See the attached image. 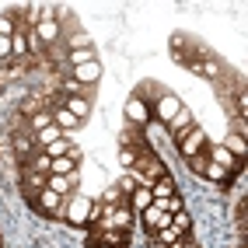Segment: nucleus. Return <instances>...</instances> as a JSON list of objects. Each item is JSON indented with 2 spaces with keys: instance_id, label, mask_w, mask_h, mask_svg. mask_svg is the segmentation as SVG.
Wrapping results in <instances>:
<instances>
[{
  "instance_id": "obj_1",
  "label": "nucleus",
  "mask_w": 248,
  "mask_h": 248,
  "mask_svg": "<svg viewBox=\"0 0 248 248\" xmlns=\"http://www.w3.org/2000/svg\"><path fill=\"white\" fill-rule=\"evenodd\" d=\"M189 234H192V224H189V213L182 210V213H175V217L168 220V227H161L157 234H147V241L157 245V248H171V245H178L182 238H189Z\"/></svg>"
},
{
  "instance_id": "obj_2",
  "label": "nucleus",
  "mask_w": 248,
  "mask_h": 248,
  "mask_svg": "<svg viewBox=\"0 0 248 248\" xmlns=\"http://www.w3.org/2000/svg\"><path fill=\"white\" fill-rule=\"evenodd\" d=\"M91 213H94V200L84 192H70L67 196V206H63V220L70 227H88L91 224Z\"/></svg>"
},
{
  "instance_id": "obj_3",
  "label": "nucleus",
  "mask_w": 248,
  "mask_h": 248,
  "mask_svg": "<svg viewBox=\"0 0 248 248\" xmlns=\"http://www.w3.org/2000/svg\"><path fill=\"white\" fill-rule=\"evenodd\" d=\"M63 200H67V196H60L53 189H42L35 200L28 203V210H35L39 217H46V220H56V217H63V206H67Z\"/></svg>"
},
{
  "instance_id": "obj_4",
  "label": "nucleus",
  "mask_w": 248,
  "mask_h": 248,
  "mask_svg": "<svg viewBox=\"0 0 248 248\" xmlns=\"http://www.w3.org/2000/svg\"><path fill=\"white\" fill-rule=\"evenodd\" d=\"M206 143H210V140H206V133H203L200 126H189L186 133H178V137H175V147H178V154L186 157V161L196 157V154H203V151H206Z\"/></svg>"
},
{
  "instance_id": "obj_5",
  "label": "nucleus",
  "mask_w": 248,
  "mask_h": 248,
  "mask_svg": "<svg viewBox=\"0 0 248 248\" xmlns=\"http://www.w3.org/2000/svg\"><path fill=\"white\" fill-rule=\"evenodd\" d=\"M171 217H175V213L164 210V200H154L151 206H147V210L140 213V224H143L147 234H157L161 227H168V220H171Z\"/></svg>"
},
{
  "instance_id": "obj_6",
  "label": "nucleus",
  "mask_w": 248,
  "mask_h": 248,
  "mask_svg": "<svg viewBox=\"0 0 248 248\" xmlns=\"http://www.w3.org/2000/svg\"><path fill=\"white\" fill-rule=\"evenodd\" d=\"M178 108H182V102H178L171 91H164L157 102L151 105V119H157V126H168L175 115H178Z\"/></svg>"
},
{
  "instance_id": "obj_7",
  "label": "nucleus",
  "mask_w": 248,
  "mask_h": 248,
  "mask_svg": "<svg viewBox=\"0 0 248 248\" xmlns=\"http://www.w3.org/2000/svg\"><path fill=\"white\" fill-rule=\"evenodd\" d=\"M70 80L77 88H84V84L91 88L94 80H102V63L91 60V63H80V67H70Z\"/></svg>"
},
{
  "instance_id": "obj_8",
  "label": "nucleus",
  "mask_w": 248,
  "mask_h": 248,
  "mask_svg": "<svg viewBox=\"0 0 248 248\" xmlns=\"http://www.w3.org/2000/svg\"><path fill=\"white\" fill-rule=\"evenodd\" d=\"M35 39H39V46L42 49H56V42H60V25H56V18H46L35 25Z\"/></svg>"
},
{
  "instance_id": "obj_9",
  "label": "nucleus",
  "mask_w": 248,
  "mask_h": 248,
  "mask_svg": "<svg viewBox=\"0 0 248 248\" xmlns=\"http://www.w3.org/2000/svg\"><path fill=\"white\" fill-rule=\"evenodd\" d=\"M147 123H151V105L140 102V98L133 94V98L126 102V126H140V129H143Z\"/></svg>"
},
{
  "instance_id": "obj_10",
  "label": "nucleus",
  "mask_w": 248,
  "mask_h": 248,
  "mask_svg": "<svg viewBox=\"0 0 248 248\" xmlns=\"http://www.w3.org/2000/svg\"><path fill=\"white\" fill-rule=\"evenodd\" d=\"M46 178H49V175L25 171V168H21V196H25V203H31V200H35V196L46 189Z\"/></svg>"
},
{
  "instance_id": "obj_11",
  "label": "nucleus",
  "mask_w": 248,
  "mask_h": 248,
  "mask_svg": "<svg viewBox=\"0 0 248 248\" xmlns=\"http://www.w3.org/2000/svg\"><path fill=\"white\" fill-rule=\"evenodd\" d=\"M119 143L129 147V151H147V147H151V140L143 137V129H140V126H126V129H123V137H119Z\"/></svg>"
},
{
  "instance_id": "obj_12",
  "label": "nucleus",
  "mask_w": 248,
  "mask_h": 248,
  "mask_svg": "<svg viewBox=\"0 0 248 248\" xmlns=\"http://www.w3.org/2000/svg\"><path fill=\"white\" fill-rule=\"evenodd\" d=\"M46 189H53L60 196H70L77 189V175H49L46 178Z\"/></svg>"
},
{
  "instance_id": "obj_13",
  "label": "nucleus",
  "mask_w": 248,
  "mask_h": 248,
  "mask_svg": "<svg viewBox=\"0 0 248 248\" xmlns=\"http://www.w3.org/2000/svg\"><path fill=\"white\" fill-rule=\"evenodd\" d=\"M151 203H154V192L147 189V186H137L133 192H129V210H133V217H137V213H143Z\"/></svg>"
},
{
  "instance_id": "obj_14",
  "label": "nucleus",
  "mask_w": 248,
  "mask_h": 248,
  "mask_svg": "<svg viewBox=\"0 0 248 248\" xmlns=\"http://www.w3.org/2000/svg\"><path fill=\"white\" fill-rule=\"evenodd\" d=\"M60 105L67 108L70 115H77L80 123H84V119H88V112H91V105H88V98H80V94H67V98H63Z\"/></svg>"
},
{
  "instance_id": "obj_15",
  "label": "nucleus",
  "mask_w": 248,
  "mask_h": 248,
  "mask_svg": "<svg viewBox=\"0 0 248 248\" xmlns=\"http://www.w3.org/2000/svg\"><path fill=\"white\" fill-rule=\"evenodd\" d=\"M189 126H196V123H192V112H189L186 105H182V108H178V115H175V119H171L168 126H164V129H168V137L175 140L178 133H186V129H189Z\"/></svg>"
},
{
  "instance_id": "obj_16",
  "label": "nucleus",
  "mask_w": 248,
  "mask_h": 248,
  "mask_svg": "<svg viewBox=\"0 0 248 248\" xmlns=\"http://www.w3.org/2000/svg\"><path fill=\"white\" fill-rule=\"evenodd\" d=\"M151 192H154V200H168V196H175L178 192V186H175V178H171V171H164L154 186H151Z\"/></svg>"
},
{
  "instance_id": "obj_17",
  "label": "nucleus",
  "mask_w": 248,
  "mask_h": 248,
  "mask_svg": "<svg viewBox=\"0 0 248 248\" xmlns=\"http://www.w3.org/2000/svg\"><path fill=\"white\" fill-rule=\"evenodd\" d=\"M49 175H77V151L56 157V161H53V168H49Z\"/></svg>"
},
{
  "instance_id": "obj_18",
  "label": "nucleus",
  "mask_w": 248,
  "mask_h": 248,
  "mask_svg": "<svg viewBox=\"0 0 248 248\" xmlns=\"http://www.w3.org/2000/svg\"><path fill=\"white\" fill-rule=\"evenodd\" d=\"M63 137H67V133H63V129H60V126L53 123V126H46V129H39V133H35V147L42 151V147L56 143V140H63Z\"/></svg>"
},
{
  "instance_id": "obj_19",
  "label": "nucleus",
  "mask_w": 248,
  "mask_h": 248,
  "mask_svg": "<svg viewBox=\"0 0 248 248\" xmlns=\"http://www.w3.org/2000/svg\"><path fill=\"white\" fill-rule=\"evenodd\" d=\"M53 123H56L60 129H74V126H80V119H77V115H70L63 105H53Z\"/></svg>"
},
{
  "instance_id": "obj_20",
  "label": "nucleus",
  "mask_w": 248,
  "mask_h": 248,
  "mask_svg": "<svg viewBox=\"0 0 248 248\" xmlns=\"http://www.w3.org/2000/svg\"><path fill=\"white\" fill-rule=\"evenodd\" d=\"M94 60V49L84 46V49H70L67 53V67H80V63H91Z\"/></svg>"
},
{
  "instance_id": "obj_21",
  "label": "nucleus",
  "mask_w": 248,
  "mask_h": 248,
  "mask_svg": "<svg viewBox=\"0 0 248 248\" xmlns=\"http://www.w3.org/2000/svg\"><path fill=\"white\" fill-rule=\"evenodd\" d=\"M74 147H70V140L63 137V140H56V143H49V147H42V154L49 157V161H56V157H63V154H70Z\"/></svg>"
},
{
  "instance_id": "obj_22",
  "label": "nucleus",
  "mask_w": 248,
  "mask_h": 248,
  "mask_svg": "<svg viewBox=\"0 0 248 248\" xmlns=\"http://www.w3.org/2000/svg\"><path fill=\"white\" fill-rule=\"evenodd\" d=\"M46 126H53V108H39L35 115H31V129H46Z\"/></svg>"
},
{
  "instance_id": "obj_23",
  "label": "nucleus",
  "mask_w": 248,
  "mask_h": 248,
  "mask_svg": "<svg viewBox=\"0 0 248 248\" xmlns=\"http://www.w3.org/2000/svg\"><path fill=\"white\" fill-rule=\"evenodd\" d=\"M67 46H70V49H84V46H91V39H88V31L70 28V39H67Z\"/></svg>"
},
{
  "instance_id": "obj_24",
  "label": "nucleus",
  "mask_w": 248,
  "mask_h": 248,
  "mask_svg": "<svg viewBox=\"0 0 248 248\" xmlns=\"http://www.w3.org/2000/svg\"><path fill=\"white\" fill-rule=\"evenodd\" d=\"M206 147H210V143H206ZM189 171H192V175H203V171H206V151L196 154V157H189Z\"/></svg>"
},
{
  "instance_id": "obj_25",
  "label": "nucleus",
  "mask_w": 248,
  "mask_h": 248,
  "mask_svg": "<svg viewBox=\"0 0 248 248\" xmlns=\"http://www.w3.org/2000/svg\"><path fill=\"white\" fill-rule=\"evenodd\" d=\"M14 60V49H11V39L0 35V67H7V63Z\"/></svg>"
},
{
  "instance_id": "obj_26",
  "label": "nucleus",
  "mask_w": 248,
  "mask_h": 248,
  "mask_svg": "<svg viewBox=\"0 0 248 248\" xmlns=\"http://www.w3.org/2000/svg\"><path fill=\"white\" fill-rule=\"evenodd\" d=\"M115 189H119L123 196H129V192H133V189H137V178H133V175H129V171H126V175H123L119 182H115Z\"/></svg>"
},
{
  "instance_id": "obj_27",
  "label": "nucleus",
  "mask_w": 248,
  "mask_h": 248,
  "mask_svg": "<svg viewBox=\"0 0 248 248\" xmlns=\"http://www.w3.org/2000/svg\"><path fill=\"white\" fill-rule=\"evenodd\" d=\"M164 210H168V213H182V210H186L182 196H178V192H175V196H168V200H164Z\"/></svg>"
},
{
  "instance_id": "obj_28",
  "label": "nucleus",
  "mask_w": 248,
  "mask_h": 248,
  "mask_svg": "<svg viewBox=\"0 0 248 248\" xmlns=\"http://www.w3.org/2000/svg\"><path fill=\"white\" fill-rule=\"evenodd\" d=\"M11 49H14V60H18V56H25V35H21V31H14Z\"/></svg>"
},
{
  "instance_id": "obj_29",
  "label": "nucleus",
  "mask_w": 248,
  "mask_h": 248,
  "mask_svg": "<svg viewBox=\"0 0 248 248\" xmlns=\"http://www.w3.org/2000/svg\"><path fill=\"white\" fill-rule=\"evenodd\" d=\"M14 31H18V28H14L11 18H0V35H4V39H14Z\"/></svg>"
},
{
  "instance_id": "obj_30",
  "label": "nucleus",
  "mask_w": 248,
  "mask_h": 248,
  "mask_svg": "<svg viewBox=\"0 0 248 248\" xmlns=\"http://www.w3.org/2000/svg\"><path fill=\"white\" fill-rule=\"evenodd\" d=\"M151 248H157V245H151ZM171 248H200V241L189 234V238H182V241H178V245H171Z\"/></svg>"
},
{
  "instance_id": "obj_31",
  "label": "nucleus",
  "mask_w": 248,
  "mask_h": 248,
  "mask_svg": "<svg viewBox=\"0 0 248 248\" xmlns=\"http://www.w3.org/2000/svg\"><path fill=\"white\" fill-rule=\"evenodd\" d=\"M88 248H108V245H88Z\"/></svg>"
},
{
  "instance_id": "obj_32",
  "label": "nucleus",
  "mask_w": 248,
  "mask_h": 248,
  "mask_svg": "<svg viewBox=\"0 0 248 248\" xmlns=\"http://www.w3.org/2000/svg\"><path fill=\"white\" fill-rule=\"evenodd\" d=\"M0 248H4V245H0Z\"/></svg>"
}]
</instances>
